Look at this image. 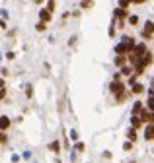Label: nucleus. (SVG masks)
Listing matches in <instances>:
<instances>
[{"instance_id": "nucleus-1", "label": "nucleus", "mask_w": 154, "mask_h": 163, "mask_svg": "<svg viewBox=\"0 0 154 163\" xmlns=\"http://www.w3.org/2000/svg\"><path fill=\"white\" fill-rule=\"evenodd\" d=\"M135 39H131V37H125V39H123L119 45L115 47V53L119 55V56H123V55H127V53H133L135 51Z\"/></svg>"}, {"instance_id": "nucleus-2", "label": "nucleus", "mask_w": 154, "mask_h": 163, "mask_svg": "<svg viewBox=\"0 0 154 163\" xmlns=\"http://www.w3.org/2000/svg\"><path fill=\"white\" fill-rule=\"evenodd\" d=\"M152 35H154V24H152V21H146L144 29H142V37H144V39H150Z\"/></svg>"}, {"instance_id": "nucleus-3", "label": "nucleus", "mask_w": 154, "mask_h": 163, "mask_svg": "<svg viewBox=\"0 0 154 163\" xmlns=\"http://www.w3.org/2000/svg\"><path fill=\"white\" fill-rule=\"evenodd\" d=\"M111 91L117 95V97H119V95L125 93V86H123L121 82H113V84H111Z\"/></svg>"}, {"instance_id": "nucleus-4", "label": "nucleus", "mask_w": 154, "mask_h": 163, "mask_svg": "<svg viewBox=\"0 0 154 163\" xmlns=\"http://www.w3.org/2000/svg\"><path fill=\"white\" fill-rule=\"evenodd\" d=\"M49 20H51V12H49V10H41V12H39V21L47 24Z\"/></svg>"}, {"instance_id": "nucleus-5", "label": "nucleus", "mask_w": 154, "mask_h": 163, "mask_svg": "<svg viewBox=\"0 0 154 163\" xmlns=\"http://www.w3.org/2000/svg\"><path fill=\"white\" fill-rule=\"evenodd\" d=\"M144 138H146V140H154V124H148V126H146Z\"/></svg>"}, {"instance_id": "nucleus-6", "label": "nucleus", "mask_w": 154, "mask_h": 163, "mask_svg": "<svg viewBox=\"0 0 154 163\" xmlns=\"http://www.w3.org/2000/svg\"><path fill=\"white\" fill-rule=\"evenodd\" d=\"M8 126H10V118L8 117H0V132L6 130Z\"/></svg>"}, {"instance_id": "nucleus-7", "label": "nucleus", "mask_w": 154, "mask_h": 163, "mask_svg": "<svg viewBox=\"0 0 154 163\" xmlns=\"http://www.w3.org/2000/svg\"><path fill=\"white\" fill-rule=\"evenodd\" d=\"M131 122H133V128L137 130L138 126H141V122H142V121H141V117H135V115H133V121H131Z\"/></svg>"}, {"instance_id": "nucleus-8", "label": "nucleus", "mask_w": 154, "mask_h": 163, "mask_svg": "<svg viewBox=\"0 0 154 163\" xmlns=\"http://www.w3.org/2000/svg\"><path fill=\"white\" fill-rule=\"evenodd\" d=\"M125 62H127L125 56H117V58H115V64H117V66H123V68H125Z\"/></svg>"}, {"instance_id": "nucleus-9", "label": "nucleus", "mask_w": 154, "mask_h": 163, "mask_svg": "<svg viewBox=\"0 0 154 163\" xmlns=\"http://www.w3.org/2000/svg\"><path fill=\"white\" fill-rule=\"evenodd\" d=\"M127 138L131 140V142H135V140H137V132H135V128H131V130L127 132Z\"/></svg>"}, {"instance_id": "nucleus-10", "label": "nucleus", "mask_w": 154, "mask_h": 163, "mask_svg": "<svg viewBox=\"0 0 154 163\" xmlns=\"http://www.w3.org/2000/svg\"><path fill=\"white\" fill-rule=\"evenodd\" d=\"M142 90H144L142 84H135V86H133V93H142Z\"/></svg>"}, {"instance_id": "nucleus-11", "label": "nucleus", "mask_w": 154, "mask_h": 163, "mask_svg": "<svg viewBox=\"0 0 154 163\" xmlns=\"http://www.w3.org/2000/svg\"><path fill=\"white\" fill-rule=\"evenodd\" d=\"M51 152H61V144H58V142H53V144H51Z\"/></svg>"}, {"instance_id": "nucleus-12", "label": "nucleus", "mask_w": 154, "mask_h": 163, "mask_svg": "<svg viewBox=\"0 0 154 163\" xmlns=\"http://www.w3.org/2000/svg\"><path fill=\"white\" fill-rule=\"evenodd\" d=\"M115 16H117V18H125L127 12H125V10H115Z\"/></svg>"}, {"instance_id": "nucleus-13", "label": "nucleus", "mask_w": 154, "mask_h": 163, "mask_svg": "<svg viewBox=\"0 0 154 163\" xmlns=\"http://www.w3.org/2000/svg\"><path fill=\"white\" fill-rule=\"evenodd\" d=\"M35 27H37V31H45V29H47V25L43 24V21H39V24L35 25Z\"/></svg>"}, {"instance_id": "nucleus-14", "label": "nucleus", "mask_w": 154, "mask_h": 163, "mask_svg": "<svg viewBox=\"0 0 154 163\" xmlns=\"http://www.w3.org/2000/svg\"><path fill=\"white\" fill-rule=\"evenodd\" d=\"M131 72H133V70H131L129 66H125V68L121 70V74H123V76H131Z\"/></svg>"}, {"instance_id": "nucleus-15", "label": "nucleus", "mask_w": 154, "mask_h": 163, "mask_svg": "<svg viewBox=\"0 0 154 163\" xmlns=\"http://www.w3.org/2000/svg\"><path fill=\"white\" fill-rule=\"evenodd\" d=\"M129 24H131V25H137V24H138V18H137V16H131V18H129Z\"/></svg>"}, {"instance_id": "nucleus-16", "label": "nucleus", "mask_w": 154, "mask_h": 163, "mask_svg": "<svg viewBox=\"0 0 154 163\" xmlns=\"http://www.w3.org/2000/svg\"><path fill=\"white\" fill-rule=\"evenodd\" d=\"M148 109L154 113V97H148Z\"/></svg>"}, {"instance_id": "nucleus-17", "label": "nucleus", "mask_w": 154, "mask_h": 163, "mask_svg": "<svg viewBox=\"0 0 154 163\" xmlns=\"http://www.w3.org/2000/svg\"><path fill=\"white\" fill-rule=\"evenodd\" d=\"M6 142H8V138H6V134H4V132H0V144H6Z\"/></svg>"}, {"instance_id": "nucleus-18", "label": "nucleus", "mask_w": 154, "mask_h": 163, "mask_svg": "<svg viewBox=\"0 0 154 163\" xmlns=\"http://www.w3.org/2000/svg\"><path fill=\"white\" fill-rule=\"evenodd\" d=\"M47 10H49V12L55 10V2H53V0H51V2H47Z\"/></svg>"}, {"instance_id": "nucleus-19", "label": "nucleus", "mask_w": 154, "mask_h": 163, "mask_svg": "<svg viewBox=\"0 0 154 163\" xmlns=\"http://www.w3.org/2000/svg\"><path fill=\"white\" fill-rule=\"evenodd\" d=\"M70 140H74V142H76V140H78V132L72 130V132H70Z\"/></svg>"}, {"instance_id": "nucleus-20", "label": "nucleus", "mask_w": 154, "mask_h": 163, "mask_svg": "<svg viewBox=\"0 0 154 163\" xmlns=\"http://www.w3.org/2000/svg\"><path fill=\"white\" fill-rule=\"evenodd\" d=\"M74 148H76V150H78V152H82V150H84V144H82V142H78V144H76Z\"/></svg>"}, {"instance_id": "nucleus-21", "label": "nucleus", "mask_w": 154, "mask_h": 163, "mask_svg": "<svg viewBox=\"0 0 154 163\" xmlns=\"http://www.w3.org/2000/svg\"><path fill=\"white\" fill-rule=\"evenodd\" d=\"M80 6H82V8H92V2H82Z\"/></svg>"}, {"instance_id": "nucleus-22", "label": "nucleus", "mask_w": 154, "mask_h": 163, "mask_svg": "<svg viewBox=\"0 0 154 163\" xmlns=\"http://www.w3.org/2000/svg\"><path fill=\"white\" fill-rule=\"evenodd\" d=\"M131 148H133V144H131V142H127L125 146H123V150H127V152H129V150H131Z\"/></svg>"}, {"instance_id": "nucleus-23", "label": "nucleus", "mask_w": 154, "mask_h": 163, "mask_svg": "<svg viewBox=\"0 0 154 163\" xmlns=\"http://www.w3.org/2000/svg\"><path fill=\"white\" fill-rule=\"evenodd\" d=\"M4 95H6V90H0V99H4Z\"/></svg>"}, {"instance_id": "nucleus-24", "label": "nucleus", "mask_w": 154, "mask_h": 163, "mask_svg": "<svg viewBox=\"0 0 154 163\" xmlns=\"http://www.w3.org/2000/svg\"><path fill=\"white\" fill-rule=\"evenodd\" d=\"M0 90H4V80L0 78Z\"/></svg>"}, {"instance_id": "nucleus-25", "label": "nucleus", "mask_w": 154, "mask_h": 163, "mask_svg": "<svg viewBox=\"0 0 154 163\" xmlns=\"http://www.w3.org/2000/svg\"><path fill=\"white\" fill-rule=\"evenodd\" d=\"M150 122L154 124V113H150Z\"/></svg>"}, {"instance_id": "nucleus-26", "label": "nucleus", "mask_w": 154, "mask_h": 163, "mask_svg": "<svg viewBox=\"0 0 154 163\" xmlns=\"http://www.w3.org/2000/svg\"><path fill=\"white\" fill-rule=\"evenodd\" d=\"M152 87H154V84H152Z\"/></svg>"}]
</instances>
